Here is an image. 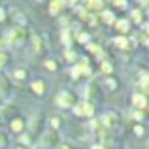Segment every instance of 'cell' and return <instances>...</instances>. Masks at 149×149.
Returning <instances> with one entry per match:
<instances>
[{
  "mask_svg": "<svg viewBox=\"0 0 149 149\" xmlns=\"http://www.w3.org/2000/svg\"><path fill=\"white\" fill-rule=\"evenodd\" d=\"M32 87H34V91H36V93H38V95H42V93H44V85H42V83H40V81H36V83H34V85H32Z\"/></svg>",
  "mask_w": 149,
  "mask_h": 149,
  "instance_id": "8992f818",
  "label": "cell"
},
{
  "mask_svg": "<svg viewBox=\"0 0 149 149\" xmlns=\"http://www.w3.org/2000/svg\"><path fill=\"white\" fill-rule=\"evenodd\" d=\"M104 19H106V21H108V23H111V21H113L111 13H104Z\"/></svg>",
  "mask_w": 149,
  "mask_h": 149,
  "instance_id": "30bf717a",
  "label": "cell"
},
{
  "mask_svg": "<svg viewBox=\"0 0 149 149\" xmlns=\"http://www.w3.org/2000/svg\"><path fill=\"white\" fill-rule=\"evenodd\" d=\"M87 6H91V8H100L102 4L98 2V0H87Z\"/></svg>",
  "mask_w": 149,
  "mask_h": 149,
  "instance_id": "52a82bcc",
  "label": "cell"
},
{
  "mask_svg": "<svg viewBox=\"0 0 149 149\" xmlns=\"http://www.w3.org/2000/svg\"><path fill=\"white\" fill-rule=\"evenodd\" d=\"M117 29L123 30V32H127V30H128V23L127 21H119V23H117Z\"/></svg>",
  "mask_w": 149,
  "mask_h": 149,
  "instance_id": "277c9868",
  "label": "cell"
},
{
  "mask_svg": "<svg viewBox=\"0 0 149 149\" xmlns=\"http://www.w3.org/2000/svg\"><path fill=\"white\" fill-rule=\"evenodd\" d=\"M132 17H134V19H136V21H140V19H142V15H140V13H138V11H136V13H132Z\"/></svg>",
  "mask_w": 149,
  "mask_h": 149,
  "instance_id": "5bb4252c",
  "label": "cell"
},
{
  "mask_svg": "<svg viewBox=\"0 0 149 149\" xmlns=\"http://www.w3.org/2000/svg\"><path fill=\"white\" fill-rule=\"evenodd\" d=\"M113 2H115L117 6H125V4H127V2H125V0H113Z\"/></svg>",
  "mask_w": 149,
  "mask_h": 149,
  "instance_id": "4fadbf2b",
  "label": "cell"
},
{
  "mask_svg": "<svg viewBox=\"0 0 149 149\" xmlns=\"http://www.w3.org/2000/svg\"><path fill=\"white\" fill-rule=\"evenodd\" d=\"M45 66H47V68H51V70H53V68H55V62H51V61H47V62H45Z\"/></svg>",
  "mask_w": 149,
  "mask_h": 149,
  "instance_id": "7c38bea8",
  "label": "cell"
},
{
  "mask_svg": "<svg viewBox=\"0 0 149 149\" xmlns=\"http://www.w3.org/2000/svg\"><path fill=\"white\" fill-rule=\"evenodd\" d=\"M115 44L119 45V47H127V40H125V38H117Z\"/></svg>",
  "mask_w": 149,
  "mask_h": 149,
  "instance_id": "ba28073f",
  "label": "cell"
},
{
  "mask_svg": "<svg viewBox=\"0 0 149 149\" xmlns=\"http://www.w3.org/2000/svg\"><path fill=\"white\" fill-rule=\"evenodd\" d=\"M15 77H19V79L25 77V72H23V70H15Z\"/></svg>",
  "mask_w": 149,
  "mask_h": 149,
  "instance_id": "9c48e42d",
  "label": "cell"
},
{
  "mask_svg": "<svg viewBox=\"0 0 149 149\" xmlns=\"http://www.w3.org/2000/svg\"><path fill=\"white\" fill-rule=\"evenodd\" d=\"M4 17V13H2V10H0V19H2Z\"/></svg>",
  "mask_w": 149,
  "mask_h": 149,
  "instance_id": "ac0fdd59",
  "label": "cell"
},
{
  "mask_svg": "<svg viewBox=\"0 0 149 149\" xmlns=\"http://www.w3.org/2000/svg\"><path fill=\"white\" fill-rule=\"evenodd\" d=\"M74 57H76V55H74V53H66V58H68V61H72Z\"/></svg>",
  "mask_w": 149,
  "mask_h": 149,
  "instance_id": "2e32d148",
  "label": "cell"
},
{
  "mask_svg": "<svg viewBox=\"0 0 149 149\" xmlns=\"http://www.w3.org/2000/svg\"><path fill=\"white\" fill-rule=\"evenodd\" d=\"M62 4H64L62 0H55V2L51 4V13H58V10L62 8Z\"/></svg>",
  "mask_w": 149,
  "mask_h": 149,
  "instance_id": "7a4b0ae2",
  "label": "cell"
},
{
  "mask_svg": "<svg viewBox=\"0 0 149 149\" xmlns=\"http://www.w3.org/2000/svg\"><path fill=\"white\" fill-rule=\"evenodd\" d=\"M134 104H136V106H140V108H143V106H146V98H143L142 95L134 96Z\"/></svg>",
  "mask_w": 149,
  "mask_h": 149,
  "instance_id": "3957f363",
  "label": "cell"
},
{
  "mask_svg": "<svg viewBox=\"0 0 149 149\" xmlns=\"http://www.w3.org/2000/svg\"><path fill=\"white\" fill-rule=\"evenodd\" d=\"M11 128H13V130L15 132H19V130H21V128H23V123H21V121H13V123H11Z\"/></svg>",
  "mask_w": 149,
  "mask_h": 149,
  "instance_id": "5b68a950",
  "label": "cell"
},
{
  "mask_svg": "<svg viewBox=\"0 0 149 149\" xmlns=\"http://www.w3.org/2000/svg\"><path fill=\"white\" fill-rule=\"evenodd\" d=\"M4 61H6V55H0V64H2Z\"/></svg>",
  "mask_w": 149,
  "mask_h": 149,
  "instance_id": "e0dca14e",
  "label": "cell"
},
{
  "mask_svg": "<svg viewBox=\"0 0 149 149\" xmlns=\"http://www.w3.org/2000/svg\"><path fill=\"white\" fill-rule=\"evenodd\" d=\"M57 104H61V106H70V104H72V96H70L68 93H61V95L57 96Z\"/></svg>",
  "mask_w": 149,
  "mask_h": 149,
  "instance_id": "6da1fadb",
  "label": "cell"
},
{
  "mask_svg": "<svg viewBox=\"0 0 149 149\" xmlns=\"http://www.w3.org/2000/svg\"><path fill=\"white\" fill-rule=\"evenodd\" d=\"M102 70H106V72H109V70H111V66H109L108 62H104V64H102Z\"/></svg>",
  "mask_w": 149,
  "mask_h": 149,
  "instance_id": "8fae6325",
  "label": "cell"
},
{
  "mask_svg": "<svg viewBox=\"0 0 149 149\" xmlns=\"http://www.w3.org/2000/svg\"><path fill=\"white\" fill-rule=\"evenodd\" d=\"M51 123H53V127H57V125H61V119H57V117H55V119L51 121Z\"/></svg>",
  "mask_w": 149,
  "mask_h": 149,
  "instance_id": "9a60e30c",
  "label": "cell"
}]
</instances>
